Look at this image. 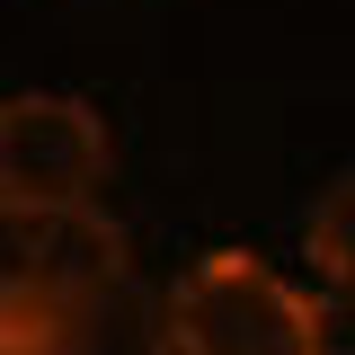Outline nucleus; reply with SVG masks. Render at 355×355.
<instances>
[{"instance_id": "f257e3e1", "label": "nucleus", "mask_w": 355, "mask_h": 355, "mask_svg": "<svg viewBox=\"0 0 355 355\" xmlns=\"http://www.w3.org/2000/svg\"><path fill=\"white\" fill-rule=\"evenodd\" d=\"M0 355H178V320L107 214L44 222L0 284Z\"/></svg>"}, {"instance_id": "f03ea898", "label": "nucleus", "mask_w": 355, "mask_h": 355, "mask_svg": "<svg viewBox=\"0 0 355 355\" xmlns=\"http://www.w3.org/2000/svg\"><path fill=\"white\" fill-rule=\"evenodd\" d=\"M178 355H329V311L249 249H205L169 284Z\"/></svg>"}, {"instance_id": "7ed1b4c3", "label": "nucleus", "mask_w": 355, "mask_h": 355, "mask_svg": "<svg viewBox=\"0 0 355 355\" xmlns=\"http://www.w3.org/2000/svg\"><path fill=\"white\" fill-rule=\"evenodd\" d=\"M107 169H116V142L98 125V107L62 98V89H18L0 107V205L18 231L89 222Z\"/></svg>"}, {"instance_id": "20e7f679", "label": "nucleus", "mask_w": 355, "mask_h": 355, "mask_svg": "<svg viewBox=\"0 0 355 355\" xmlns=\"http://www.w3.org/2000/svg\"><path fill=\"white\" fill-rule=\"evenodd\" d=\"M302 258L320 266V284L355 293V169L320 187V205H311V222H302Z\"/></svg>"}]
</instances>
